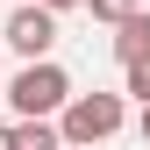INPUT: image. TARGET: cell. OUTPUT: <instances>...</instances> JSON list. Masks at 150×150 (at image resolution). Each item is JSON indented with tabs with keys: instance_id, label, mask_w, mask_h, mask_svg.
Instances as JSON below:
<instances>
[{
	"instance_id": "obj_1",
	"label": "cell",
	"mask_w": 150,
	"mask_h": 150,
	"mask_svg": "<svg viewBox=\"0 0 150 150\" xmlns=\"http://www.w3.org/2000/svg\"><path fill=\"white\" fill-rule=\"evenodd\" d=\"M0 100H7L22 122H57L64 100H71V79H64L57 57H43V64H22V71H14V79L0 86Z\"/></svg>"
},
{
	"instance_id": "obj_2",
	"label": "cell",
	"mask_w": 150,
	"mask_h": 150,
	"mask_svg": "<svg viewBox=\"0 0 150 150\" xmlns=\"http://www.w3.org/2000/svg\"><path fill=\"white\" fill-rule=\"evenodd\" d=\"M122 122H129L122 93H71L57 115V136H64V150H93V143L122 136Z\"/></svg>"
},
{
	"instance_id": "obj_3",
	"label": "cell",
	"mask_w": 150,
	"mask_h": 150,
	"mask_svg": "<svg viewBox=\"0 0 150 150\" xmlns=\"http://www.w3.org/2000/svg\"><path fill=\"white\" fill-rule=\"evenodd\" d=\"M0 50H14L22 64H43L50 50H57V14H43V7H14L7 29H0Z\"/></svg>"
},
{
	"instance_id": "obj_4",
	"label": "cell",
	"mask_w": 150,
	"mask_h": 150,
	"mask_svg": "<svg viewBox=\"0 0 150 150\" xmlns=\"http://www.w3.org/2000/svg\"><path fill=\"white\" fill-rule=\"evenodd\" d=\"M107 50H115V64H122V71H129V64H143V57H150V14L136 7V14L115 29V43H107Z\"/></svg>"
},
{
	"instance_id": "obj_5",
	"label": "cell",
	"mask_w": 150,
	"mask_h": 150,
	"mask_svg": "<svg viewBox=\"0 0 150 150\" xmlns=\"http://www.w3.org/2000/svg\"><path fill=\"white\" fill-rule=\"evenodd\" d=\"M14 150H64L57 122H14Z\"/></svg>"
},
{
	"instance_id": "obj_6",
	"label": "cell",
	"mask_w": 150,
	"mask_h": 150,
	"mask_svg": "<svg viewBox=\"0 0 150 150\" xmlns=\"http://www.w3.org/2000/svg\"><path fill=\"white\" fill-rule=\"evenodd\" d=\"M136 7H143V0H86V14H93V22H107V29H122Z\"/></svg>"
},
{
	"instance_id": "obj_7",
	"label": "cell",
	"mask_w": 150,
	"mask_h": 150,
	"mask_svg": "<svg viewBox=\"0 0 150 150\" xmlns=\"http://www.w3.org/2000/svg\"><path fill=\"white\" fill-rule=\"evenodd\" d=\"M122 93H129V100H143V107H150V57L122 71Z\"/></svg>"
},
{
	"instance_id": "obj_8",
	"label": "cell",
	"mask_w": 150,
	"mask_h": 150,
	"mask_svg": "<svg viewBox=\"0 0 150 150\" xmlns=\"http://www.w3.org/2000/svg\"><path fill=\"white\" fill-rule=\"evenodd\" d=\"M29 7H43V14H64V7H86V0H29Z\"/></svg>"
},
{
	"instance_id": "obj_9",
	"label": "cell",
	"mask_w": 150,
	"mask_h": 150,
	"mask_svg": "<svg viewBox=\"0 0 150 150\" xmlns=\"http://www.w3.org/2000/svg\"><path fill=\"white\" fill-rule=\"evenodd\" d=\"M0 150H14V129H7V122H0Z\"/></svg>"
},
{
	"instance_id": "obj_10",
	"label": "cell",
	"mask_w": 150,
	"mask_h": 150,
	"mask_svg": "<svg viewBox=\"0 0 150 150\" xmlns=\"http://www.w3.org/2000/svg\"><path fill=\"white\" fill-rule=\"evenodd\" d=\"M143 143H150V107H143Z\"/></svg>"
},
{
	"instance_id": "obj_11",
	"label": "cell",
	"mask_w": 150,
	"mask_h": 150,
	"mask_svg": "<svg viewBox=\"0 0 150 150\" xmlns=\"http://www.w3.org/2000/svg\"><path fill=\"white\" fill-rule=\"evenodd\" d=\"M0 86H7V79H0Z\"/></svg>"
}]
</instances>
